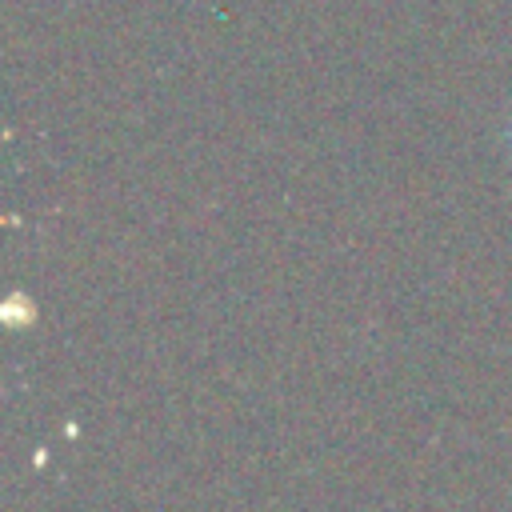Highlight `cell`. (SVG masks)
<instances>
[{
  "mask_svg": "<svg viewBox=\"0 0 512 512\" xmlns=\"http://www.w3.org/2000/svg\"><path fill=\"white\" fill-rule=\"evenodd\" d=\"M508 152H512V124H508Z\"/></svg>",
  "mask_w": 512,
  "mask_h": 512,
  "instance_id": "obj_1",
  "label": "cell"
}]
</instances>
